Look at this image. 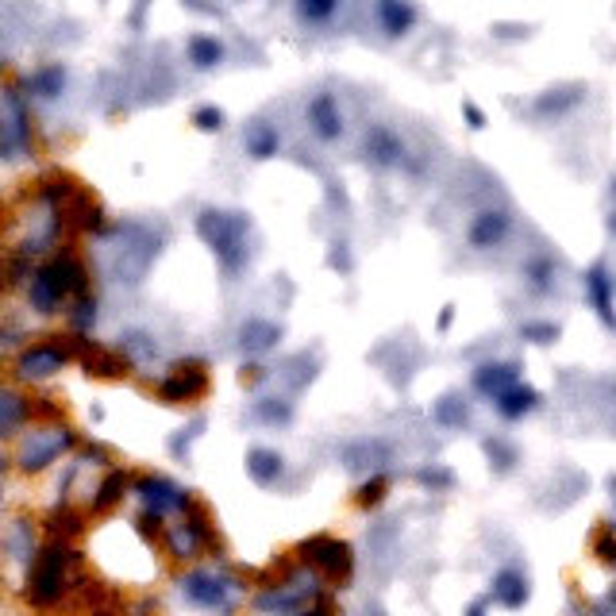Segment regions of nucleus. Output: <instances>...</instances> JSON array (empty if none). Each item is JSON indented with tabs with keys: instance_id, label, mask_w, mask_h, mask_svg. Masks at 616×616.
I'll return each mask as SVG.
<instances>
[{
	"instance_id": "17",
	"label": "nucleus",
	"mask_w": 616,
	"mask_h": 616,
	"mask_svg": "<svg viewBox=\"0 0 616 616\" xmlns=\"http://www.w3.org/2000/svg\"><path fill=\"white\" fill-rule=\"evenodd\" d=\"M247 147H251V154L254 159H270V154L278 151V135L270 132V127H251V135H247Z\"/></svg>"
},
{
	"instance_id": "7",
	"label": "nucleus",
	"mask_w": 616,
	"mask_h": 616,
	"mask_svg": "<svg viewBox=\"0 0 616 616\" xmlns=\"http://www.w3.org/2000/svg\"><path fill=\"white\" fill-rule=\"evenodd\" d=\"M66 358H69V351L62 347V343L42 339L32 351L20 354V374L23 378H51V374H59V370L66 366Z\"/></svg>"
},
{
	"instance_id": "2",
	"label": "nucleus",
	"mask_w": 616,
	"mask_h": 616,
	"mask_svg": "<svg viewBox=\"0 0 616 616\" xmlns=\"http://www.w3.org/2000/svg\"><path fill=\"white\" fill-rule=\"evenodd\" d=\"M66 566H69V547L51 543L32 566V578H27V601H35V605H51V601H59L62 590H66Z\"/></svg>"
},
{
	"instance_id": "1",
	"label": "nucleus",
	"mask_w": 616,
	"mask_h": 616,
	"mask_svg": "<svg viewBox=\"0 0 616 616\" xmlns=\"http://www.w3.org/2000/svg\"><path fill=\"white\" fill-rule=\"evenodd\" d=\"M81 290H85V266L74 259H54L32 278V305L39 312H59Z\"/></svg>"
},
{
	"instance_id": "11",
	"label": "nucleus",
	"mask_w": 616,
	"mask_h": 616,
	"mask_svg": "<svg viewBox=\"0 0 616 616\" xmlns=\"http://www.w3.org/2000/svg\"><path fill=\"white\" fill-rule=\"evenodd\" d=\"M247 474L259 482V485H274L278 474H281V458L274 451H266V447H254L247 455Z\"/></svg>"
},
{
	"instance_id": "3",
	"label": "nucleus",
	"mask_w": 616,
	"mask_h": 616,
	"mask_svg": "<svg viewBox=\"0 0 616 616\" xmlns=\"http://www.w3.org/2000/svg\"><path fill=\"white\" fill-rule=\"evenodd\" d=\"M200 235H205L212 243V251L220 254V262L227 270H235L243 259H247V251H243V232H247V224H243L239 216H227V212H205L200 216Z\"/></svg>"
},
{
	"instance_id": "13",
	"label": "nucleus",
	"mask_w": 616,
	"mask_h": 616,
	"mask_svg": "<svg viewBox=\"0 0 616 616\" xmlns=\"http://www.w3.org/2000/svg\"><path fill=\"white\" fill-rule=\"evenodd\" d=\"M274 339H278V327L274 324L251 320L247 327H243V351H251V354H262L266 347H274Z\"/></svg>"
},
{
	"instance_id": "19",
	"label": "nucleus",
	"mask_w": 616,
	"mask_h": 616,
	"mask_svg": "<svg viewBox=\"0 0 616 616\" xmlns=\"http://www.w3.org/2000/svg\"><path fill=\"white\" fill-rule=\"evenodd\" d=\"M193 120H197L200 132H220V127H224V112L220 108H200Z\"/></svg>"
},
{
	"instance_id": "10",
	"label": "nucleus",
	"mask_w": 616,
	"mask_h": 616,
	"mask_svg": "<svg viewBox=\"0 0 616 616\" xmlns=\"http://www.w3.org/2000/svg\"><path fill=\"white\" fill-rule=\"evenodd\" d=\"M305 551L317 558L320 566L332 570V575H339V570L347 575V563H351V558H347V547H343V543H336V539H312Z\"/></svg>"
},
{
	"instance_id": "8",
	"label": "nucleus",
	"mask_w": 616,
	"mask_h": 616,
	"mask_svg": "<svg viewBox=\"0 0 616 616\" xmlns=\"http://www.w3.org/2000/svg\"><path fill=\"white\" fill-rule=\"evenodd\" d=\"M0 108H5V116H0V151L8 154V159H16L12 151H23L27 147V116H23V105L12 93L0 97Z\"/></svg>"
},
{
	"instance_id": "4",
	"label": "nucleus",
	"mask_w": 616,
	"mask_h": 616,
	"mask_svg": "<svg viewBox=\"0 0 616 616\" xmlns=\"http://www.w3.org/2000/svg\"><path fill=\"white\" fill-rule=\"evenodd\" d=\"M74 447V432L69 428H39V432H32L23 439L20 447V466L27 470V474H39V470H47L54 458H59L62 451Z\"/></svg>"
},
{
	"instance_id": "18",
	"label": "nucleus",
	"mask_w": 616,
	"mask_h": 616,
	"mask_svg": "<svg viewBox=\"0 0 616 616\" xmlns=\"http://www.w3.org/2000/svg\"><path fill=\"white\" fill-rule=\"evenodd\" d=\"M69 320H74L78 332H89L93 320H97V305H93V300H78V308H74V317H69Z\"/></svg>"
},
{
	"instance_id": "16",
	"label": "nucleus",
	"mask_w": 616,
	"mask_h": 616,
	"mask_svg": "<svg viewBox=\"0 0 616 616\" xmlns=\"http://www.w3.org/2000/svg\"><path fill=\"white\" fill-rule=\"evenodd\" d=\"M189 54H193V62H197L200 69L216 66V62L224 59V51H220L216 39H193V42H189Z\"/></svg>"
},
{
	"instance_id": "9",
	"label": "nucleus",
	"mask_w": 616,
	"mask_h": 616,
	"mask_svg": "<svg viewBox=\"0 0 616 616\" xmlns=\"http://www.w3.org/2000/svg\"><path fill=\"white\" fill-rule=\"evenodd\" d=\"M205 385H208V378H205V370H200V363H189V370L178 366L174 374L162 382L159 393H162V400H170V405H178V400L200 397V393H205Z\"/></svg>"
},
{
	"instance_id": "12",
	"label": "nucleus",
	"mask_w": 616,
	"mask_h": 616,
	"mask_svg": "<svg viewBox=\"0 0 616 616\" xmlns=\"http://www.w3.org/2000/svg\"><path fill=\"white\" fill-rule=\"evenodd\" d=\"M27 412H32V405H27V400H23L20 393L0 390V436L16 432V428L27 420Z\"/></svg>"
},
{
	"instance_id": "20",
	"label": "nucleus",
	"mask_w": 616,
	"mask_h": 616,
	"mask_svg": "<svg viewBox=\"0 0 616 616\" xmlns=\"http://www.w3.org/2000/svg\"><path fill=\"white\" fill-rule=\"evenodd\" d=\"M332 12V0H300V16L308 20H324Z\"/></svg>"
},
{
	"instance_id": "15",
	"label": "nucleus",
	"mask_w": 616,
	"mask_h": 616,
	"mask_svg": "<svg viewBox=\"0 0 616 616\" xmlns=\"http://www.w3.org/2000/svg\"><path fill=\"white\" fill-rule=\"evenodd\" d=\"M62 85H66L62 66H51V69H42V74H35L32 81H27V89H35L39 97H59Z\"/></svg>"
},
{
	"instance_id": "14",
	"label": "nucleus",
	"mask_w": 616,
	"mask_h": 616,
	"mask_svg": "<svg viewBox=\"0 0 616 616\" xmlns=\"http://www.w3.org/2000/svg\"><path fill=\"white\" fill-rule=\"evenodd\" d=\"M124 485H127V478L120 474V470H116V474H108V478H105V485H100L97 497H93V509H97V512L112 509V505H116V501L124 497Z\"/></svg>"
},
{
	"instance_id": "6",
	"label": "nucleus",
	"mask_w": 616,
	"mask_h": 616,
	"mask_svg": "<svg viewBox=\"0 0 616 616\" xmlns=\"http://www.w3.org/2000/svg\"><path fill=\"white\" fill-rule=\"evenodd\" d=\"M135 493H139L143 505H147L151 512H159V517H166V512H185V509H189V493L178 490V485L166 482V478H143V482L135 485Z\"/></svg>"
},
{
	"instance_id": "5",
	"label": "nucleus",
	"mask_w": 616,
	"mask_h": 616,
	"mask_svg": "<svg viewBox=\"0 0 616 616\" xmlns=\"http://www.w3.org/2000/svg\"><path fill=\"white\" fill-rule=\"evenodd\" d=\"M181 593L193 601V605L208 609V612H224L227 601L235 597V582L216 575V570H193V575L181 578Z\"/></svg>"
}]
</instances>
